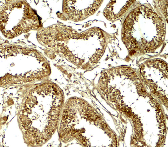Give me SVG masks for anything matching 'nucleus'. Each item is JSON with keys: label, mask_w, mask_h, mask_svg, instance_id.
Masks as SVG:
<instances>
[{"label": "nucleus", "mask_w": 168, "mask_h": 147, "mask_svg": "<svg viewBox=\"0 0 168 147\" xmlns=\"http://www.w3.org/2000/svg\"><path fill=\"white\" fill-rule=\"evenodd\" d=\"M164 22L155 12L141 6L127 17L124 26V37L130 49L149 50L163 42L166 32Z\"/></svg>", "instance_id": "f257e3e1"}, {"label": "nucleus", "mask_w": 168, "mask_h": 147, "mask_svg": "<svg viewBox=\"0 0 168 147\" xmlns=\"http://www.w3.org/2000/svg\"><path fill=\"white\" fill-rule=\"evenodd\" d=\"M79 7L76 10L69 13L70 17L78 20L85 18L94 13L99 7L102 1H77Z\"/></svg>", "instance_id": "f03ea898"}, {"label": "nucleus", "mask_w": 168, "mask_h": 147, "mask_svg": "<svg viewBox=\"0 0 168 147\" xmlns=\"http://www.w3.org/2000/svg\"><path fill=\"white\" fill-rule=\"evenodd\" d=\"M134 1H111L106 8L104 14L109 19H116L126 11Z\"/></svg>", "instance_id": "7ed1b4c3"}, {"label": "nucleus", "mask_w": 168, "mask_h": 147, "mask_svg": "<svg viewBox=\"0 0 168 147\" xmlns=\"http://www.w3.org/2000/svg\"><path fill=\"white\" fill-rule=\"evenodd\" d=\"M25 11H26V12H28V11H29V9H26V10H25Z\"/></svg>", "instance_id": "20e7f679"}, {"label": "nucleus", "mask_w": 168, "mask_h": 147, "mask_svg": "<svg viewBox=\"0 0 168 147\" xmlns=\"http://www.w3.org/2000/svg\"><path fill=\"white\" fill-rule=\"evenodd\" d=\"M138 133L140 134L141 133V130H139L138 131Z\"/></svg>", "instance_id": "39448f33"}, {"label": "nucleus", "mask_w": 168, "mask_h": 147, "mask_svg": "<svg viewBox=\"0 0 168 147\" xmlns=\"http://www.w3.org/2000/svg\"><path fill=\"white\" fill-rule=\"evenodd\" d=\"M138 134H136L135 135V136L136 137H138Z\"/></svg>", "instance_id": "423d86ee"}]
</instances>
